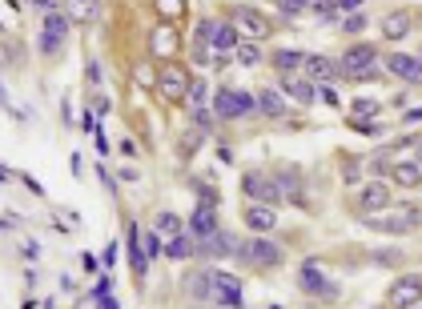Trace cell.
<instances>
[{"instance_id": "ac0fdd59", "label": "cell", "mask_w": 422, "mask_h": 309, "mask_svg": "<svg viewBox=\"0 0 422 309\" xmlns=\"http://www.w3.org/2000/svg\"><path fill=\"white\" fill-rule=\"evenodd\" d=\"M129 261H133V273H137V277H145V269H149V261H153V257L145 253L141 229H129Z\"/></svg>"}, {"instance_id": "7a4b0ae2", "label": "cell", "mask_w": 422, "mask_h": 309, "mask_svg": "<svg viewBox=\"0 0 422 309\" xmlns=\"http://www.w3.org/2000/svg\"><path fill=\"white\" fill-rule=\"evenodd\" d=\"M254 109H257V97H249V93H237V88H217V97H213V117H222V121L249 117Z\"/></svg>"}, {"instance_id": "52a82bcc", "label": "cell", "mask_w": 422, "mask_h": 309, "mask_svg": "<svg viewBox=\"0 0 422 309\" xmlns=\"http://www.w3.org/2000/svg\"><path fill=\"white\" fill-rule=\"evenodd\" d=\"M298 286L306 289V293H314V298H338V286L322 277V269H318V261H306V265H302Z\"/></svg>"}, {"instance_id": "7402d4cb", "label": "cell", "mask_w": 422, "mask_h": 309, "mask_svg": "<svg viewBox=\"0 0 422 309\" xmlns=\"http://www.w3.org/2000/svg\"><path fill=\"white\" fill-rule=\"evenodd\" d=\"M386 205H390V189L386 185H378V181H374V185L362 189V209H366V213H374V209L382 213Z\"/></svg>"}, {"instance_id": "b9f144b4", "label": "cell", "mask_w": 422, "mask_h": 309, "mask_svg": "<svg viewBox=\"0 0 422 309\" xmlns=\"http://www.w3.org/2000/svg\"><path fill=\"white\" fill-rule=\"evenodd\" d=\"M418 165H422V145H418Z\"/></svg>"}, {"instance_id": "8fae6325", "label": "cell", "mask_w": 422, "mask_h": 309, "mask_svg": "<svg viewBox=\"0 0 422 309\" xmlns=\"http://www.w3.org/2000/svg\"><path fill=\"white\" fill-rule=\"evenodd\" d=\"M234 24H237V33L249 36V41H266L269 36V21L254 9H234Z\"/></svg>"}, {"instance_id": "5b68a950", "label": "cell", "mask_w": 422, "mask_h": 309, "mask_svg": "<svg viewBox=\"0 0 422 309\" xmlns=\"http://www.w3.org/2000/svg\"><path fill=\"white\" fill-rule=\"evenodd\" d=\"M242 193L249 201H266V205H278L282 201L278 181H269V177H262V173H245L242 177Z\"/></svg>"}, {"instance_id": "4316f807", "label": "cell", "mask_w": 422, "mask_h": 309, "mask_svg": "<svg viewBox=\"0 0 422 309\" xmlns=\"http://www.w3.org/2000/svg\"><path fill=\"white\" fill-rule=\"evenodd\" d=\"M169 257H173V261H185V257H193L197 253V245L189 241L185 233H173V241H169V249H165Z\"/></svg>"}, {"instance_id": "6da1fadb", "label": "cell", "mask_w": 422, "mask_h": 309, "mask_svg": "<svg viewBox=\"0 0 422 309\" xmlns=\"http://www.w3.org/2000/svg\"><path fill=\"white\" fill-rule=\"evenodd\" d=\"M201 33H205V44L213 48V56H217V65H222L230 53H237V24L234 21H201L197 24Z\"/></svg>"}, {"instance_id": "ab89813d", "label": "cell", "mask_w": 422, "mask_h": 309, "mask_svg": "<svg viewBox=\"0 0 422 309\" xmlns=\"http://www.w3.org/2000/svg\"><path fill=\"white\" fill-rule=\"evenodd\" d=\"M362 24H366L362 16H350V21H346V28H350V33H362Z\"/></svg>"}, {"instance_id": "603a6c76", "label": "cell", "mask_w": 422, "mask_h": 309, "mask_svg": "<svg viewBox=\"0 0 422 309\" xmlns=\"http://www.w3.org/2000/svg\"><path fill=\"white\" fill-rule=\"evenodd\" d=\"M282 93H289V97H294V100H302V105H310L318 88H314L310 80H298L294 73H286V80H282Z\"/></svg>"}, {"instance_id": "83f0119b", "label": "cell", "mask_w": 422, "mask_h": 309, "mask_svg": "<svg viewBox=\"0 0 422 309\" xmlns=\"http://www.w3.org/2000/svg\"><path fill=\"white\" fill-rule=\"evenodd\" d=\"M205 100H210V85H205V80H193V85H189V93H185L189 112H193V109H205Z\"/></svg>"}, {"instance_id": "9a60e30c", "label": "cell", "mask_w": 422, "mask_h": 309, "mask_svg": "<svg viewBox=\"0 0 422 309\" xmlns=\"http://www.w3.org/2000/svg\"><path fill=\"white\" fill-rule=\"evenodd\" d=\"M245 225H249L254 233H274V225H278V213H274V205H266V201L245 205Z\"/></svg>"}, {"instance_id": "3957f363", "label": "cell", "mask_w": 422, "mask_h": 309, "mask_svg": "<svg viewBox=\"0 0 422 309\" xmlns=\"http://www.w3.org/2000/svg\"><path fill=\"white\" fill-rule=\"evenodd\" d=\"M342 73L346 77H358V80L378 77V48H370V44H354V48L342 56Z\"/></svg>"}, {"instance_id": "277c9868", "label": "cell", "mask_w": 422, "mask_h": 309, "mask_svg": "<svg viewBox=\"0 0 422 309\" xmlns=\"http://www.w3.org/2000/svg\"><path fill=\"white\" fill-rule=\"evenodd\" d=\"M68 12H45V28H41V53L45 56H56L61 53V44L68 36Z\"/></svg>"}, {"instance_id": "e0dca14e", "label": "cell", "mask_w": 422, "mask_h": 309, "mask_svg": "<svg viewBox=\"0 0 422 309\" xmlns=\"http://www.w3.org/2000/svg\"><path fill=\"white\" fill-rule=\"evenodd\" d=\"M306 77L330 85V80L346 77V73H342V65H334V61H326V56H306Z\"/></svg>"}, {"instance_id": "4dcf8cb0", "label": "cell", "mask_w": 422, "mask_h": 309, "mask_svg": "<svg viewBox=\"0 0 422 309\" xmlns=\"http://www.w3.org/2000/svg\"><path fill=\"white\" fill-rule=\"evenodd\" d=\"M237 61H242L245 68H249V65H257V61H262V48H257L254 41H249V44H237Z\"/></svg>"}, {"instance_id": "1f68e13d", "label": "cell", "mask_w": 422, "mask_h": 309, "mask_svg": "<svg viewBox=\"0 0 422 309\" xmlns=\"http://www.w3.org/2000/svg\"><path fill=\"white\" fill-rule=\"evenodd\" d=\"M133 80H137L141 88H153V85H157V73H153L149 65H137V68H133Z\"/></svg>"}, {"instance_id": "f35d334b", "label": "cell", "mask_w": 422, "mask_h": 309, "mask_svg": "<svg viewBox=\"0 0 422 309\" xmlns=\"http://www.w3.org/2000/svg\"><path fill=\"white\" fill-rule=\"evenodd\" d=\"M402 121H406V125H414V121H422V109H406V112H402Z\"/></svg>"}, {"instance_id": "4fadbf2b", "label": "cell", "mask_w": 422, "mask_h": 309, "mask_svg": "<svg viewBox=\"0 0 422 309\" xmlns=\"http://www.w3.org/2000/svg\"><path fill=\"white\" fill-rule=\"evenodd\" d=\"M386 68H390L398 80H406V85H422V61H418V56L394 53V56L386 61Z\"/></svg>"}, {"instance_id": "f546056e", "label": "cell", "mask_w": 422, "mask_h": 309, "mask_svg": "<svg viewBox=\"0 0 422 309\" xmlns=\"http://www.w3.org/2000/svg\"><path fill=\"white\" fill-rule=\"evenodd\" d=\"M173 48H177V36H173V28H161V33L153 36V53H157V56H169Z\"/></svg>"}, {"instance_id": "8992f818", "label": "cell", "mask_w": 422, "mask_h": 309, "mask_svg": "<svg viewBox=\"0 0 422 309\" xmlns=\"http://www.w3.org/2000/svg\"><path fill=\"white\" fill-rule=\"evenodd\" d=\"M237 253L249 265H278L282 261V249L274 241H266V237H249L245 245H237Z\"/></svg>"}, {"instance_id": "9c48e42d", "label": "cell", "mask_w": 422, "mask_h": 309, "mask_svg": "<svg viewBox=\"0 0 422 309\" xmlns=\"http://www.w3.org/2000/svg\"><path fill=\"white\" fill-rule=\"evenodd\" d=\"M210 281H213V301H222V305H242V281H237L234 273L210 269Z\"/></svg>"}, {"instance_id": "d6a6232c", "label": "cell", "mask_w": 422, "mask_h": 309, "mask_svg": "<svg viewBox=\"0 0 422 309\" xmlns=\"http://www.w3.org/2000/svg\"><path fill=\"white\" fill-rule=\"evenodd\" d=\"M157 9H161V16H165V21H173V16L185 9V0H157Z\"/></svg>"}, {"instance_id": "ba28073f", "label": "cell", "mask_w": 422, "mask_h": 309, "mask_svg": "<svg viewBox=\"0 0 422 309\" xmlns=\"http://www.w3.org/2000/svg\"><path fill=\"white\" fill-rule=\"evenodd\" d=\"M189 85H193L189 73H185V68H177V65H165V68H161V77H157V88H161V97H165V100H181L189 93Z\"/></svg>"}, {"instance_id": "30bf717a", "label": "cell", "mask_w": 422, "mask_h": 309, "mask_svg": "<svg viewBox=\"0 0 422 309\" xmlns=\"http://www.w3.org/2000/svg\"><path fill=\"white\" fill-rule=\"evenodd\" d=\"M213 229H217V201L201 197V205L193 209V217H189L185 233H189V237H205V233H213Z\"/></svg>"}, {"instance_id": "d6986e66", "label": "cell", "mask_w": 422, "mask_h": 309, "mask_svg": "<svg viewBox=\"0 0 422 309\" xmlns=\"http://www.w3.org/2000/svg\"><path fill=\"white\" fill-rule=\"evenodd\" d=\"M257 109L266 112V117H286V93H278V88H262L257 93Z\"/></svg>"}, {"instance_id": "ffe728a7", "label": "cell", "mask_w": 422, "mask_h": 309, "mask_svg": "<svg viewBox=\"0 0 422 309\" xmlns=\"http://www.w3.org/2000/svg\"><path fill=\"white\" fill-rule=\"evenodd\" d=\"M65 12H68L77 24H89V21H97L101 0H65Z\"/></svg>"}, {"instance_id": "cb8c5ba5", "label": "cell", "mask_w": 422, "mask_h": 309, "mask_svg": "<svg viewBox=\"0 0 422 309\" xmlns=\"http://www.w3.org/2000/svg\"><path fill=\"white\" fill-rule=\"evenodd\" d=\"M185 289H189V298H193V301H213V281H210V273H189Z\"/></svg>"}, {"instance_id": "74e56055", "label": "cell", "mask_w": 422, "mask_h": 309, "mask_svg": "<svg viewBox=\"0 0 422 309\" xmlns=\"http://www.w3.org/2000/svg\"><path fill=\"white\" fill-rule=\"evenodd\" d=\"M342 181H346V185H354V181H358V165H354V161L342 169Z\"/></svg>"}, {"instance_id": "836d02e7", "label": "cell", "mask_w": 422, "mask_h": 309, "mask_svg": "<svg viewBox=\"0 0 422 309\" xmlns=\"http://www.w3.org/2000/svg\"><path fill=\"white\" fill-rule=\"evenodd\" d=\"M141 237H145V253H149V257H157V253H161V233H141Z\"/></svg>"}, {"instance_id": "e575fe53", "label": "cell", "mask_w": 422, "mask_h": 309, "mask_svg": "<svg viewBox=\"0 0 422 309\" xmlns=\"http://www.w3.org/2000/svg\"><path fill=\"white\" fill-rule=\"evenodd\" d=\"M374 109H378V105H374V100H366V97H362V100H354V117H370Z\"/></svg>"}, {"instance_id": "d4e9b609", "label": "cell", "mask_w": 422, "mask_h": 309, "mask_svg": "<svg viewBox=\"0 0 422 309\" xmlns=\"http://www.w3.org/2000/svg\"><path fill=\"white\" fill-rule=\"evenodd\" d=\"M274 68L278 73H298V68H306V56L294 53V48H278L274 53Z\"/></svg>"}, {"instance_id": "2e32d148", "label": "cell", "mask_w": 422, "mask_h": 309, "mask_svg": "<svg viewBox=\"0 0 422 309\" xmlns=\"http://www.w3.org/2000/svg\"><path fill=\"white\" fill-rule=\"evenodd\" d=\"M370 225L382 233H406L418 225V209H402V213H390V217H370Z\"/></svg>"}, {"instance_id": "60d3db41", "label": "cell", "mask_w": 422, "mask_h": 309, "mask_svg": "<svg viewBox=\"0 0 422 309\" xmlns=\"http://www.w3.org/2000/svg\"><path fill=\"white\" fill-rule=\"evenodd\" d=\"M362 0H338V9H358Z\"/></svg>"}, {"instance_id": "d590c367", "label": "cell", "mask_w": 422, "mask_h": 309, "mask_svg": "<svg viewBox=\"0 0 422 309\" xmlns=\"http://www.w3.org/2000/svg\"><path fill=\"white\" fill-rule=\"evenodd\" d=\"M193 121H197V129H210L213 117H210V109H193Z\"/></svg>"}, {"instance_id": "8d00e7d4", "label": "cell", "mask_w": 422, "mask_h": 309, "mask_svg": "<svg viewBox=\"0 0 422 309\" xmlns=\"http://www.w3.org/2000/svg\"><path fill=\"white\" fill-rule=\"evenodd\" d=\"M282 9H286V16H298L306 9V0H282Z\"/></svg>"}, {"instance_id": "44dd1931", "label": "cell", "mask_w": 422, "mask_h": 309, "mask_svg": "<svg viewBox=\"0 0 422 309\" xmlns=\"http://www.w3.org/2000/svg\"><path fill=\"white\" fill-rule=\"evenodd\" d=\"M406 33H411V12H390L386 21H382V36L386 41H402Z\"/></svg>"}, {"instance_id": "f1b7e54d", "label": "cell", "mask_w": 422, "mask_h": 309, "mask_svg": "<svg viewBox=\"0 0 422 309\" xmlns=\"http://www.w3.org/2000/svg\"><path fill=\"white\" fill-rule=\"evenodd\" d=\"M153 229H157V233H185V221H181L177 213H157Z\"/></svg>"}, {"instance_id": "5bb4252c", "label": "cell", "mask_w": 422, "mask_h": 309, "mask_svg": "<svg viewBox=\"0 0 422 309\" xmlns=\"http://www.w3.org/2000/svg\"><path fill=\"white\" fill-rule=\"evenodd\" d=\"M386 301H390V305H398V309L418 305V301H422V277H406V281H398V286L386 293Z\"/></svg>"}, {"instance_id": "7c38bea8", "label": "cell", "mask_w": 422, "mask_h": 309, "mask_svg": "<svg viewBox=\"0 0 422 309\" xmlns=\"http://www.w3.org/2000/svg\"><path fill=\"white\" fill-rule=\"evenodd\" d=\"M197 253H201V257H225V253H237V241L230 237V233L213 229V233H205V237H197Z\"/></svg>"}, {"instance_id": "484cf974", "label": "cell", "mask_w": 422, "mask_h": 309, "mask_svg": "<svg viewBox=\"0 0 422 309\" xmlns=\"http://www.w3.org/2000/svg\"><path fill=\"white\" fill-rule=\"evenodd\" d=\"M394 181H398V185H422V165L418 161H406V165H394Z\"/></svg>"}]
</instances>
